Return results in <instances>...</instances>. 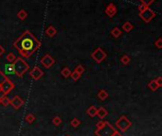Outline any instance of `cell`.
I'll return each mask as SVG.
<instances>
[{"label": "cell", "instance_id": "52a82bcc", "mask_svg": "<svg viewBox=\"0 0 162 136\" xmlns=\"http://www.w3.org/2000/svg\"><path fill=\"white\" fill-rule=\"evenodd\" d=\"M156 12H154V11H152L149 7L148 8H146L143 11L141 12H139V17L141 18L145 23H150L151 21L156 17Z\"/></svg>", "mask_w": 162, "mask_h": 136}, {"label": "cell", "instance_id": "83f0119b", "mask_svg": "<svg viewBox=\"0 0 162 136\" xmlns=\"http://www.w3.org/2000/svg\"><path fill=\"white\" fill-rule=\"evenodd\" d=\"M52 123H53V125H55V126H60V125L62 124V119H61V117L55 116V117L52 119Z\"/></svg>", "mask_w": 162, "mask_h": 136}, {"label": "cell", "instance_id": "ac0fdd59", "mask_svg": "<svg viewBox=\"0 0 162 136\" xmlns=\"http://www.w3.org/2000/svg\"><path fill=\"white\" fill-rule=\"evenodd\" d=\"M122 30H124L125 32H130V31L133 30V28H134V26H133L130 22H125V23L122 25Z\"/></svg>", "mask_w": 162, "mask_h": 136}, {"label": "cell", "instance_id": "d6a6232c", "mask_svg": "<svg viewBox=\"0 0 162 136\" xmlns=\"http://www.w3.org/2000/svg\"><path fill=\"white\" fill-rule=\"evenodd\" d=\"M146 8H148V7H146L145 5L140 4V5L138 6V11H139V12H141V11H143Z\"/></svg>", "mask_w": 162, "mask_h": 136}, {"label": "cell", "instance_id": "f1b7e54d", "mask_svg": "<svg viewBox=\"0 0 162 136\" xmlns=\"http://www.w3.org/2000/svg\"><path fill=\"white\" fill-rule=\"evenodd\" d=\"M140 3H141L142 5H145L146 7H149L150 5H152L156 0H139Z\"/></svg>", "mask_w": 162, "mask_h": 136}, {"label": "cell", "instance_id": "9a60e30c", "mask_svg": "<svg viewBox=\"0 0 162 136\" xmlns=\"http://www.w3.org/2000/svg\"><path fill=\"white\" fill-rule=\"evenodd\" d=\"M122 34V30H121V28H118V27H114L113 30H111V35L116 39L118 38V37H121Z\"/></svg>", "mask_w": 162, "mask_h": 136}, {"label": "cell", "instance_id": "d6986e66", "mask_svg": "<svg viewBox=\"0 0 162 136\" xmlns=\"http://www.w3.org/2000/svg\"><path fill=\"white\" fill-rule=\"evenodd\" d=\"M35 119H36V117H35V115L33 113H28L27 115L25 116V121L29 123V124H32L35 121Z\"/></svg>", "mask_w": 162, "mask_h": 136}, {"label": "cell", "instance_id": "4316f807", "mask_svg": "<svg viewBox=\"0 0 162 136\" xmlns=\"http://www.w3.org/2000/svg\"><path fill=\"white\" fill-rule=\"evenodd\" d=\"M84 70H86V69H84V67L82 65V64H79V65L76 66V68H75V71L78 74H80V75H82V74L84 73Z\"/></svg>", "mask_w": 162, "mask_h": 136}, {"label": "cell", "instance_id": "e575fe53", "mask_svg": "<svg viewBox=\"0 0 162 136\" xmlns=\"http://www.w3.org/2000/svg\"><path fill=\"white\" fill-rule=\"evenodd\" d=\"M4 53H5V48L2 46H0V57L3 56Z\"/></svg>", "mask_w": 162, "mask_h": 136}, {"label": "cell", "instance_id": "ba28073f", "mask_svg": "<svg viewBox=\"0 0 162 136\" xmlns=\"http://www.w3.org/2000/svg\"><path fill=\"white\" fill-rule=\"evenodd\" d=\"M41 63H42V65H43L45 68L48 69V68H50L53 64L55 63V60L52 58V57L49 55V54H46L43 58L41 59Z\"/></svg>", "mask_w": 162, "mask_h": 136}, {"label": "cell", "instance_id": "f546056e", "mask_svg": "<svg viewBox=\"0 0 162 136\" xmlns=\"http://www.w3.org/2000/svg\"><path fill=\"white\" fill-rule=\"evenodd\" d=\"M154 46H156L158 49L162 48V38H158L157 41H154Z\"/></svg>", "mask_w": 162, "mask_h": 136}, {"label": "cell", "instance_id": "7a4b0ae2", "mask_svg": "<svg viewBox=\"0 0 162 136\" xmlns=\"http://www.w3.org/2000/svg\"><path fill=\"white\" fill-rule=\"evenodd\" d=\"M15 89V83L0 70V96H7Z\"/></svg>", "mask_w": 162, "mask_h": 136}, {"label": "cell", "instance_id": "ffe728a7", "mask_svg": "<svg viewBox=\"0 0 162 136\" xmlns=\"http://www.w3.org/2000/svg\"><path fill=\"white\" fill-rule=\"evenodd\" d=\"M148 87H149V89H150L151 91H153V92L157 91V90L159 88V86L157 85V83L156 82V81H154V80L151 81L149 83H148Z\"/></svg>", "mask_w": 162, "mask_h": 136}, {"label": "cell", "instance_id": "5b68a950", "mask_svg": "<svg viewBox=\"0 0 162 136\" xmlns=\"http://www.w3.org/2000/svg\"><path fill=\"white\" fill-rule=\"evenodd\" d=\"M116 126L122 132H125V131H127L128 128H130V127L132 126V122L125 115H122L117 120Z\"/></svg>", "mask_w": 162, "mask_h": 136}, {"label": "cell", "instance_id": "cb8c5ba5", "mask_svg": "<svg viewBox=\"0 0 162 136\" xmlns=\"http://www.w3.org/2000/svg\"><path fill=\"white\" fill-rule=\"evenodd\" d=\"M15 59H16V57H15V55L13 54V53H9L8 55L6 56V60H7V62H10V63H12L13 62L15 61Z\"/></svg>", "mask_w": 162, "mask_h": 136}, {"label": "cell", "instance_id": "1f68e13d", "mask_svg": "<svg viewBox=\"0 0 162 136\" xmlns=\"http://www.w3.org/2000/svg\"><path fill=\"white\" fill-rule=\"evenodd\" d=\"M154 81H156V82L157 83V85H158L159 87H162V77H157V78H156V80H154Z\"/></svg>", "mask_w": 162, "mask_h": 136}, {"label": "cell", "instance_id": "3957f363", "mask_svg": "<svg viewBox=\"0 0 162 136\" xmlns=\"http://www.w3.org/2000/svg\"><path fill=\"white\" fill-rule=\"evenodd\" d=\"M12 66H13L15 74L18 77H22L24 74L30 69L29 63H28L23 58H21V57H18V58L15 59V61L12 62Z\"/></svg>", "mask_w": 162, "mask_h": 136}, {"label": "cell", "instance_id": "d4e9b609", "mask_svg": "<svg viewBox=\"0 0 162 136\" xmlns=\"http://www.w3.org/2000/svg\"><path fill=\"white\" fill-rule=\"evenodd\" d=\"M70 125H71L73 128H78L81 125V120L78 118H73L71 121H70Z\"/></svg>", "mask_w": 162, "mask_h": 136}, {"label": "cell", "instance_id": "836d02e7", "mask_svg": "<svg viewBox=\"0 0 162 136\" xmlns=\"http://www.w3.org/2000/svg\"><path fill=\"white\" fill-rule=\"evenodd\" d=\"M103 124H104V121H99V122L97 123V125H96V128H102L103 126Z\"/></svg>", "mask_w": 162, "mask_h": 136}, {"label": "cell", "instance_id": "8992f818", "mask_svg": "<svg viewBox=\"0 0 162 136\" xmlns=\"http://www.w3.org/2000/svg\"><path fill=\"white\" fill-rule=\"evenodd\" d=\"M107 54L102 47H97L94 51L91 53V58H92L97 63H101L106 59Z\"/></svg>", "mask_w": 162, "mask_h": 136}, {"label": "cell", "instance_id": "44dd1931", "mask_svg": "<svg viewBox=\"0 0 162 136\" xmlns=\"http://www.w3.org/2000/svg\"><path fill=\"white\" fill-rule=\"evenodd\" d=\"M17 17L20 19V20H25V19H27V17H28V12L25 11V10H20L18 12H17Z\"/></svg>", "mask_w": 162, "mask_h": 136}, {"label": "cell", "instance_id": "9c48e42d", "mask_svg": "<svg viewBox=\"0 0 162 136\" xmlns=\"http://www.w3.org/2000/svg\"><path fill=\"white\" fill-rule=\"evenodd\" d=\"M30 76L34 81H39L40 78L44 76V72L39 66H34L31 71H30Z\"/></svg>", "mask_w": 162, "mask_h": 136}, {"label": "cell", "instance_id": "e0dca14e", "mask_svg": "<svg viewBox=\"0 0 162 136\" xmlns=\"http://www.w3.org/2000/svg\"><path fill=\"white\" fill-rule=\"evenodd\" d=\"M0 104H2L5 107L9 106L11 104V99L7 96H1V98H0Z\"/></svg>", "mask_w": 162, "mask_h": 136}, {"label": "cell", "instance_id": "603a6c76", "mask_svg": "<svg viewBox=\"0 0 162 136\" xmlns=\"http://www.w3.org/2000/svg\"><path fill=\"white\" fill-rule=\"evenodd\" d=\"M121 62H122V64H124V65H127V64L130 63L131 59H130V57L128 55H123L122 57V59H121Z\"/></svg>", "mask_w": 162, "mask_h": 136}, {"label": "cell", "instance_id": "4fadbf2b", "mask_svg": "<svg viewBox=\"0 0 162 136\" xmlns=\"http://www.w3.org/2000/svg\"><path fill=\"white\" fill-rule=\"evenodd\" d=\"M57 34V30L53 27V26H49L48 27H47V30H46V35L47 37L49 38H52L54 37L55 35Z\"/></svg>", "mask_w": 162, "mask_h": 136}, {"label": "cell", "instance_id": "74e56055", "mask_svg": "<svg viewBox=\"0 0 162 136\" xmlns=\"http://www.w3.org/2000/svg\"><path fill=\"white\" fill-rule=\"evenodd\" d=\"M66 136H70V135H66Z\"/></svg>", "mask_w": 162, "mask_h": 136}, {"label": "cell", "instance_id": "8fae6325", "mask_svg": "<svg viewBox=\"0 0 162 136\" xmlns=\"http://www.w3.org/2000/svg\"><path fill=\"white\" fill-rule=\"evenodd\" d=\"M117 12H118V9L114 3H110L106 7V9H105V14H106L109 18H113L117 14Z\"/></svg>", "mask_w": 162, "mask_h": 136}, {"label": "cell", "instance_id": "5bb4252c", "mask_svg": "<svg viewBox=\"0 0 162 136\" xmlns=\"http://www.w3.org/2000/svg\"><path fill=\"white\" fill-rule=\"evenodd\" d=\"M97 96H98L99 99H101L102 101H103V100H105V99H106V98L109 96V95H108V93H107L106 91L103 90V89H102V90H100V91L98 92Z\"/></svg>", "mask_w": 162, "mask_h": 136}, {"label": "cell", "instance_id": "8d00e7d4", "mask_svg": "<svg viewBox=\"0 0 162 136\" xmlns=\"http://www.w3.org/2000/svg\"><path fill=\"white\" fill-rule=\"evenodd\" d=\"M0 98H1V96H0Z\"/></svg>", "mask_w": 162, "mask_h": 136}, {"label": "cell", "instance_id": "30bf717a", "mask_svg": "<svg viewBox=\"0 0 162 136\" xmlns=\"http://www.w3.org/2000/svg\"><path fill=\"white\" fill-rule=\"evenodd\" d=\"M24 104H25V101H24V100L21 98L19 96H13L12 99H11V105L15 110L20 109Z\"/></svg>", "mask_w": 162, "mask_h": 136}, {"label": "cell", "instance_id": "2e32d148", "mask_svg": "<svg viewBox=\"0 0 162 136\" xmlns=\"http://www.w3.org/2000/svg\"><path fill=\"white\" fill-rule=\"evenodd\" d=\"M86 113L90 117H95L97 113V108L95 106H90L89 108L86 110Z\"/></svg>", "mask_w": 162, "mask_h": 136}, {"label": "cell", "instance_id": "7c38bea8", "mask_svg": "<svg viewBox=\"0 0 162 136\" xmlns=\"http://www.w3.org/2000/svg\"><path fill=\"white\" fill-rule=\"evenodd\" d=\"M108 112L107 110L103 108V107H101V108H97V113H96V116H98L100 119H103L107 116Z\"/></svg>", "mask_w": 162, "mask_h": 136}, {"label": "cell", "instance_id": "d590c367", "mask_svg": "<svg viewBox=\"0 0 162 136\" xmlns=\"http://www.w3.org/2000/svg\"><path fill=\"white\" fill-rule=\"evenodd\" d=\"M112 136H122V134L121 132H119L118 131H117V130H116V131H114V133H113V135H112Z\"/></svg>", "mask_w": 162, "mask_h": 136}, {"label": "cell", "instance_id": "277c9868", "mask_svg": "<svg viewBox=\"0 0 162 136\" xmlns=\"http://www.w3.org/2000/svg\"><path fill=\"white\" fill-rule=\"evenodd\" d=\"M116 131V128L112 126L108 121H104V124L102 128H97L95 134L96 136H112Z\"/></svg>", "mask_w": 162, "mask_h": 136}, {"label": "cell", "instance_id": "7402d4cb", "mask_svg": "<svg viewBox=\"0 0 162 136\" xmlns=\"http://www.w3.org/2000/svg\"><path fill=\"white\" fill-rule=\"evenodd\" d=\"M70 74H71V71H70V69L68 67H65L63 68L62 71H61V75L64 77L65 78H67L70 77Z\"/></svg>", "mask_w": 162, "mask_h": 136}, {"label": "cell", "instance_id": "484cf974", "mask_svg": "<svg viewBox=\"0 0 162 136\" xmlns=\"http://www.w3.org/2000/svg\"><path fill=\"white\" fill-rule=\"evenodd\" d=\"M70 77H71V78L74 81H79L80 80V77H81V75L78 74L76 72V71L74 70L73 72H71V74H70Z\"/></svg>", "mask_w": 162, "mask_h": 136}, {"label": "cell", "instance_id": "4dcf8cb0", "mask_svg": "<svg viewBox=\"0 0 162 136\" xmlns=\"http://www.w3.org/2000/svg\"><path fill=\"white\" fill-rule=\"evenodd\" d=\"M6 68H7V71H8V73H9V74H13V73H15V71H13L12 63H10L9 65H7Z\"/></svg>", "mask_w": 162, "mask_h": 136}, {"label": "cell", "instance_id": "6da1fadb", "mask_svg": "<svg viewBox=\"0 0 162 136\" xmlns=\"http://www.w3.org/2000/svg\"><path fill=\"white\" fill-rule=\"evenodd\" d=\"M41 46V42L30 30H25L13 42V47L23 58H31Z\"/></svg>", "mask_w": 162, "mask_h": 136}]
</instances>
